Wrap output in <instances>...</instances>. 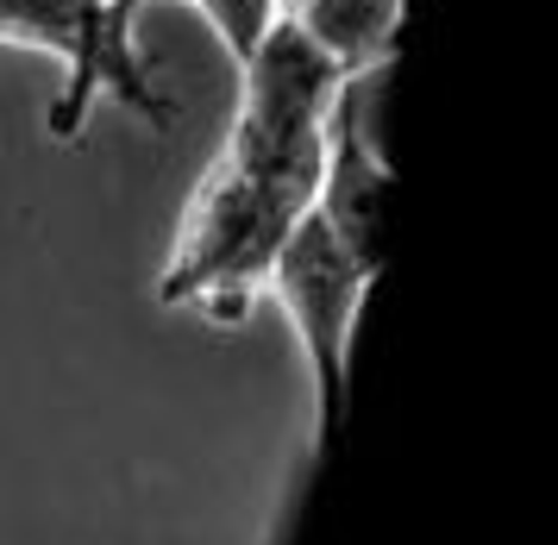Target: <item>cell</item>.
<instances>
[{"mask_svg":"<svg viewBox=\"0 0 558 545\" xmlns=\"http://www.w3.org/2000/svg\"><path fill=\"white\" fill-rule=\"evenodd\" d=\"M345 82L352 75L282 13L252 45V57L239 63V113H232L220 157L239 164L245 175H257V182H270L295 207H314L327 120L332 100L345 95Z\"/></svg>","mask_w":558,"mask_h":545,"instance_id":"1","label":"cell"},{"mask_svg":"<svg viewBox=\"0 0 558 545\" xmlns=\"http://www.w3.org/2000/svg\"><path fill=\"white\" fill-rule=\"evenodd\" d=\"M307 207L277 195L270 182L245 175L239 164L214 157L207 175L189 195V214L177 226V245L157 270V301L163 307H195L207 320H245V307L264 289V270L277 257L282 232Z\"/></svg>","mask_w":558,"mask_h":545,"instance_id":"2","label":"cell"},{"mask_svg":"<svg viewBox=\"0 0 558 545\" xmlns=\"http://www.w3.org/2000/svg\"><path fill=\"white\" fill-rule=\"evenodd\" d=\"M132 20L138 13L107 7V0H0V38L7 45H32L63 63V95L45 113L51 138H82V125H88V113L101 100L132 107L157 132L177 125L170 95L151 82L145 57L132 45Z\"/></svg>","mask_w":558,"mask_h":545,"instance_id":"3","label":"cell"},{"mask_svg":"<svg viewBox=\"0 0 558 545\" xmlns=\"http://www.w3.org/2000/svg\"><path fill=\"white\" fill-rule=\"evenodd\" d=\"M371 282H377V270L357 264L352 251L314 220V207L282 232L277 257L264 270V295L282 307V320L295 326V346H302L307 401H314V451L320 458L332 451L339 421H345L352 339H357V314H364Z\"/></svg>","mask_w":558,"mask_h":545,"instance_id":"4","label":"cell"},{"mask_svg":"<svg viewBox=\"0 0 558 545\" xmlns=\"http://www.w3.org/2000/svg\"><path fill=\"white\" fill-rule=\"evenodd\" d=\"M383 214H389V164L364 132L357 113V82L332 100L327 150H320V182H314V220L327 226L357 264L383 270Z\"/></svg>","mask_w":558,"mask_h":545,"instance_id":"5","label":"cell"},{"mask_svg":"<svg viewBox=\"0 0 558 545\" xmlns=\"http://www.w3.org/2000/svg\"><path fill=\"white\" fill-rule=\"evenodd\" d=\"M282 13L352 82L383 70L402 45V0H282Z\"/></svg>","mask_w":558,"mask_h":545,"instance_id":"6","label":"cell"},{"mask_svg":"<svg viewBox=\"0 0 558 545\" xmlns=\"http://www.w3.org/2000/svg\"><path fill=\"white\" fill-rule=\"evenodd\" d=\"M182 7H195L214 25V38L232 50V63H245L257 38L282 20V0H182Z\"/></svg>","mask_w":558,"mask_h":545,"instance_id":"7","label":"cell"},{"mask_svg":"<svg viewBox=\"0 0 558 545\" xmlns=\"http://www.w3.org/2000/svg\"><path fill=\"white\" fill-rule=\"evenodd\" d=\"M107 7H126V13H138V7H145V0H107Z\"/></svg>","mask_w":558,"mask_h":545,"instance_id":"8","label":"cell"}]
</instances>
